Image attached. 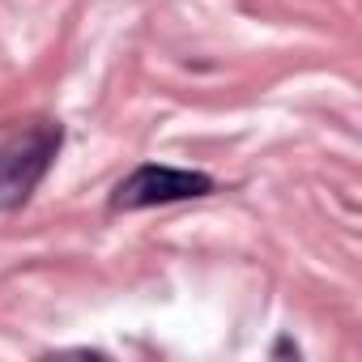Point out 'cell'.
<instances>
[{"label": "cell", "instance_id": "obj_1", "mask_svg": "<svg viewBox=\"0 0 362 362\" xmlns=\"http://www.w3.org/2000/svg\"><path fill=\"white\" fill-rule=\"evenodd\" d=\"M64 141L60 124H35L26 132H13L5 145H0V209L13 214L30 201V192L43 184L47 166L56 162Z\"/></svg>", "mask_w": 362, "mask_h": 362}, {"label": "cell", "instance_id": "obj_2", "mask_svg": "<svg viewBox=\"0 0 362 362\" xmlns=\"http://www.w3.org/2000/svg\"><path fill=\"white\" fill-rule=\"evenodd\" d=\"M214 188H218L214 175H205V170L145 162L111 192V214H132V209H153V205H175V201H197V197H209Z\"/></svg>", "mask_w": 362, "mask_h": 362}]
</instances>
